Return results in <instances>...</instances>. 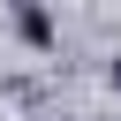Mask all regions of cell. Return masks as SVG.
<instances>
[{"mask_svg": "<svg viewBox=\"0 0 121 121\" xmlns=\"http://www.w3.org/2000/svg\"><path fill=\"white\" fill-rule=\"evenodd\" d=\"M15 30H23L30 45H53V15H45V8H15Z\"/></svg>", "mask_w": 121, "mask_h": 121, "instance_id": "cell-1", "label": "cell"}, {"mask_svg": "<svg viewBox=\"0 0 121 121\" xmlns=\"http://www.w3.org/2000/svg\"><path fill=\"white\" fill-rule=\"evenodd\" d=\"M106 83H113V91H121V53H113V68H106Z\"/></svg>", "mask_w": 121, "mask_h": 121, "instance_id": "cell-2", "label": "cell"}]
</instances>
